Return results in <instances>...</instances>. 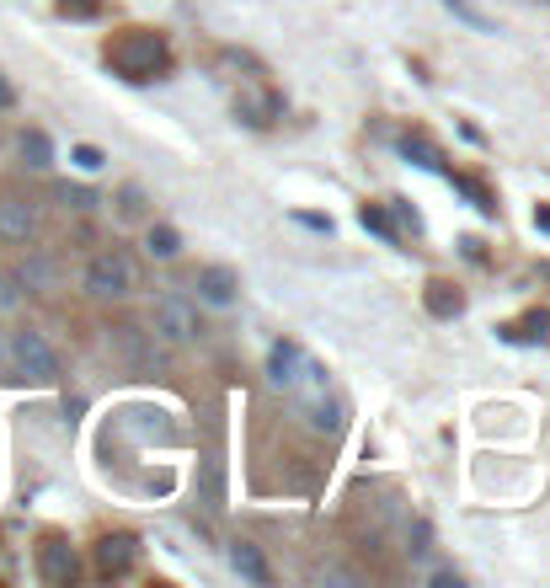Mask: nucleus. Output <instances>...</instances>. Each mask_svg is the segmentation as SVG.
Wrapping results in <instances>:
<instances>
[{"mask_svg": "<svg viewBox=\"0 0 550 588\" xmlns=\"http://www.w3.org/2000/svg\"><path fill=\"white\" fill-rule=\"evenodd\" d=\"M102 65L129 86H150V81H166L171 75V43L161 27H145V22H129V27H113L102 38Z\"/></svg>", "mask_w": 550, "mask_h": 588, "instance_id": "obj_1", "label": "nucleus"}, {"mask_svg": "<svg viewBox=\"0 0 550 588\" xmlns=\"http://www.w3.org/2000/svg\"><path fill=\"white\" fill-rule=\"evenodd\" d=\"M139 289V262L123 246H102L86 262V294L91 300H129Z\"/></svg>", "mask_w": 550, "mask_h": 588, "instance_id": "obj_2", "label": "nucleus"}, {"mask_svg": "<svg viewBox=\"0 0 550 588\" xmlns=\"http://www.w3.org/2000/svg\"><path fill=\"white\" fill-rule=\"evenodd\" d=\"M107 353H113L129 375H155V369H161V337L134 327V321H113V327H107Z\"/></svg>", "mask_w": 550, "mask_h": 588, "instance_id": "obj_3", "label": "nucleus"}, {"mask_svg": "<svg viewBox=\"0 0 550 588\" xmlns=\"http://www.w3.org/2000/svg\"><path fill=\"white\" fill-rule=\"evenodd\" d=\"M33 562H38V578L54 583V588H70L81 578V551L70 546L65 530H43L38 546H33Z\"/></svg>", "mask_w": 550, "mask_h": 588, "instance_id": "obj_4", "label": "nucleus"}, {"mask_svg": "<svg viewBox=\"0 0 550 588\" xmlns=\"http://www.w3.org/2000/svg\"><path fill=\"white\" fill-rule=\"evenodd\" d=\"M11 364L22 369V380H38V385H54L59 369H65V364H59V353H54V343L43 332H33V327L11 337Z\"/></svg>", "mask_w": 550, "mask_h": 588, "instance_id": "obj_5", "label": "nucleus"}, {"mask_svg": "<svg viewBox=\"0 0 550 588\" xmlns=\"http://www.w3.org/2000/svg\"><path fill=\"white\" fill-rule=\"evenodd\" d=\"M150 332L161 337V343H198V311L193 300H182V294H161V300L150 305Z\"/></svg>", "mask_w": 550, "mask_h": 588, "instance_id": "obj_6", "label": "nucleus"}, {"mask_svg": "<svg viewBox=\"0 0 550 588\" xmlns=\"http://www.w3.org/2000/svg\"><path fill=\"white\" fill-rule=\"evenodd\" d=\"M43 236V209L22 193H0V246H33Z\"/></svg>", "mask_w": 550, "mask_h": 588, "instance_id": "obj_7", "label": "nucleus"}, {"mask_svg": "<svg viewBox=\"0 0 550 588\" xmlns=\"http://www.w3.org/2000/svg\"><path fill=\"white\" fill-rule=\"evenodd\" d=\"M278 113H284V97L267 81H257V75H246L241 91H235V118H241L246 129H273Z\"/></svg>", "mask_w": 550, "mask_h": 588, "instance_id": "obj_8", "label": "nucleus"}, {"mask_svg": "<svg viewBox=\"0 0 550 588\" xmlns=\"http://www.w3.org/2000/svg\"><path fill=\"white\" fill-rule=\"evenodd\" d=\"M134 562H139V535L129 530H107L91 546V572L97 578H123V572H134Z\"/></svg>", "mask_w": 550, "mask_h": 588, "instance_id": "obj_9", "label": "nucleus"}, {"mask_svg": "<svg viewBox=\"0 0 550 588\" xmlns=\"http://www.w3.org/2000/svg\"><path fill=\"white\" fill-rule=\"evenodd\" d=\"M17 278L22 289H33V294H54L59 284H65V273H59V262L49 252H38V246H22V262H17Z\"/></svg>", "mask_w": 550, "mask_h": 588, "instance_id": "obj_10", "label": "nucleus"}, {"mask_svg": "<svg viewBox=\"0 0 550 588\" xmlns=\"http://www.w3.org/2000/svg\"><path fill=\"white\" fill-rule=\"evenodd\" d=\"M193 289H198L203 305L225 311V305H235V294H241V278H235V268H219V262H214V268H198Z\"/></svg>", "mask_w": 550, "mask_h": 588, "instance_id": "obj_11", "label": "nucleus"}, {"mask_svg": "<svg viewBox=\"0 0 550 588\" xmlns=\"http://www.w3.org/2000/svg\"><path fill=\"white\" fill-rule=\"evenodd\" d=\"M396 150H401L412 166H422V172H449L444 145H438V139H428L422 129H401V134H396Z\"/></svg>", "mask_w": 550, "mask_h": 588, "instance_id": "obj_12", "label": "nucleus"}, {"mask_svg": "<svg viewBox=\"0 0 550 588\" xmlns=\"http://www.w3.org/2000/svg\"><path fill=\"white\" fill-rule=\"evenodd\" d=\"M422 305H428L433 321H454V316H465V289L454 278H428L422 284Z\"/></svg>", "mask_w": 550, "mask_h": 588, "instance_id": "obj_13", "label": "nucleus"}, {"mask_svg": "<svg viewBox=\"0 0 550 588\" xmlns=\"http://www.w3.org/2000/svg\"><path fill=\"white\" fill-rule=\"evenodd\" d=\"M305 359H310V353L300 343H273V348H267V380H273L278 391H289V385L300 380Z\"/></svg>", "mask_w": 550, "mask_h": 588, "instance_id": "obj_14", "label": "nucleus"}, {"mask_svg": "<svg viewBox=\"0 0 550 588\" xmlns=\"http://www.w3.org/2000/svg\"><path fill=\"white\" fill-rule=\"evenodd\" d=\"M230 567L241 572L246 583H273V567H267L262 546H251V540H230Z\"/></svg>", "mask_w": 550, "mask_h": 588, "instance_id": "obj_15", "label": "nucleus"}, {"mask_svg": "<svg viewBox=\"0 0 550 588\" xmlns=\"http://www.w3.org/2000/svg\"><path fill=\"white\" fill-rule=\"evenodd\" d=\"M449 182H454V193H465L470 198V209H476V214H486V220H497V193L492 188H486V182L476 177V172H449Z\"/></svg>", "mask_w": 550, "mask_h": 588, "instance_id": "obj_16", "label": "nucleus"}, {"mask_svg": "<svg viewBox=\"0 0 550 588\" xmlns=\"http://www.w3.org/2000/svg\"><path fill=\"white\" fill-rule=\"evenodd\" d=\"M497 332H502V343H545V337H550V316L534 311V316L508 321V327H497Z\"/></svg>", "mask_w": 550, "mask_h": 588, "instance_id": "obj_17", "label": "nucleus"}, {"mask_svg": "<svg viewBox=\"0 0 550 588\" xmlns=\"http://www.w3.org/2000/svg\"><path fill=\"white\" fill-rule=\"evenodd\" d=\"M17 145H22V161L33 166V172H49V166H54V145H49V134H43V129H22Z\"/></svg>", "mask_w": 550, "mask_h": 588, "instance_id": "obj_18", "label": "nucleus"}, {"mask_svg": "<svg viewBox=\"0 0 550 588\" xmlns=\"http://www.w3.org/2000/svg\"><path fill=\"white\" fill-rule=\"evenodd\" d=\"M113 204H118V220H150V193L139 188V182H123V188L113 193Z\"/></svg>", "mask_w": 550, "mask_h": 588, "instance_id": "obj_19", "label": "nucleus"}, {"mask_svg": "<svg viewBox=\"0 0 550 588\" xmlns=\"http://www.w3.org/2000/svg\"><path fill=\"white\" fill-rule=\"evenodd\" d=\"M358 220H364V230H374L385 246H401V230H396V220H390L385 204H364V209H358Z\"/></svg>", "mask_w": 550, "mask_h": 588, "instance_id": "obj_20", "label": "nucleus"}, {"mask_svg": "<svg viewBox=\"0 0 550 588\" xmlns=\"http://www.w3.org/2000/svg\"><path fill=\"white\" fill-rule=\"evenodd\" d=\"M145 252L161 257V262H171V257L182 252V236H177L171 225H150V230H145Z\"/></svg>", "mask_w": 550, "mask_h": 588, "instance_id": "obj_21", "label": "nucleus"}, {"mask_svg": "<svg viewBox=\"0 0 550 588\" xmlns=\"http://www.w3.org/2000/svg\"><path fill=\"white\" fill-rule=\"evenodd\" d=\"M54 198H59L65 209H75V214H91V209L102 204V198L91 193V188H81V182H54Z\"/></svg>", "mask_w": 550, "mask_h": 588, "instance_id": "obj_22", "label": "nucleus"}, {"mask_svg": "<svg viewBox=\"0 0 550 588\" xmlns=\"http://www.w3.org/2000/svg\"><path fill=\"white\" fill-rule=\"evenodd\" d=\"M444 6H449V11H454V17H460L465 27H476V33H497V22L486 17V11H476L470 0H444Z\"/></svg>", "mask_w": 550, "mask_h": 588, "instance_id": "obj_23", "label": "nucleus"}, {"mask_svg": "<svg viewBox=\"0 0 550 588\" xmlns=\"http://www.w3.org/2000/svg\"><path fill=\"white\" fill-rule=\"evenodd\" d=\"M22 311V284L11 273H0V316H17Z\"/></svg>", "mask_w": 550, "mask_h": 588, "instance_id": "obj_24", "label": "nucleus"}, {"mask_svg": "<svg viewBox=\"0 0 550 588\" xmlns=\"http://www.w3.org/2000/svg\"><path fill=\"white\" fill-rule=\"evenodd\" d=\"M102 11V0H59V17H75V22H91Z\"/></svg>", "mask_w": 550, "mask_h": 588, "instance_id": "obj_25", "label": "nucleus"}, {"mask_svg": "<svg viewBox=\"0 0 550 588\" xmlns=\"http://www.w3.org/2000/svg\"><path fill=\"white\" fill-rule=\"evenodd\" d=\"M70 161L81 166V172H102V166H107V156H102L97 145H75V150H70Z\"/></svg>", "mask_w": 550, "mask_h": 588, "instance_id": "obj_26", "label": "nucleus"}, {"mask_svg": "<svg viewBox=\"0 0 550 588\" xmlns=\"http://www.w3.org/2000/svg\"><path fill=\"white\" fill-rule=\"evenodd\" d=\"M390 209H396V220H401L406 230H412V236H422V214H417L412 204H406V198H390Z\"/></svg>", "mask_w": 550, "mask_h": 588, "instance_id": "obj_27", "label": "nucleus"}, {"mask_svg": "<svg viewBox=\"0 0 550 588\" xmlns=\"http://www.w3.org/2000/svg\"><path fill=\"white\" fill-rule=\"evenodd\" d=\"M6 107H17V86H11L6 75H0V113H6Z\"/></svg>", "mask_w": 550, "mask_h": 588, "instance_id": "obj_28", "label": "nucleus"}, {"mask_svg": "<svg viewBox=\"0 0 550 588\" xmlns=\"http://www.w3.org/2000/svg\"><path fill=\"white\" fill-rule=\"evenodd\" d=\"M460 246H465V257H470V262H486V246H481L476 236H465Z\"/></svg>", "mask_w": 550, "mask_h": 588, "instance_id": "obj_29", "label": "nucleus"}, {"mask_svg": "<svg viewBox=\"0 0 550 588\" xmlns=\"http://www.w3.org/2000/svg\"><path fill=\"white\" fill-rule=\"evenodd\" d=\"M294 220L310 225V230H326V236H332V220H321V214H294Z\"/></svg>", "mask_w": 550, "mask_h": 588, "instance_id": "obj_30", "label": "nucleus"}, {"mask_svg": "<svg viewBox=\"0 0 550 588\" xmlns=\"http://www.w3.org/2000/svg\"><path fill=\"white\" fill-rule=\"evenodd\" d=\"M534 230H545V236H550V204L534 209Z\"/></svg>", "mask_w": 550, "mask_h": 588, "instance_id": "obj_31", "label": "nucleus"}, {"mask_svg": "<svg viewBox=\"0 0 550 588\" xmlns=\"http://www.w3.org/2000/svg\"><path fill=\"white\" fill-rule=\"evenodd\" d=\"M11 369V343H6V332H0V375Z\"/></svg>", "mask_w": 550, "mask_h": 588, "instance_id": "obj_32", "label": "nucleus"}, {"mask_svg": "<svg viewBox=\"0 0 550 588\" xmlns=\"http://www.w3.org/2000/svg\"><path fill=\"white\" fill-rule=\"evenodd\" d=\"M540 278H550V262H545V268H540Z\"/></svg>", "mask_w": 550, "mask_h": 588, "instance_id": "obj_33", "label": "nucleus"}]
</instances>
